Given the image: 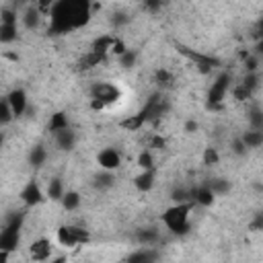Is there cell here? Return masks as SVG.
<instances>
[{"mask_svg": "<svg viewBox=\"0 0 263 263\" xmlns=\"http://www.w3.org/2000/svg\"><path fill=\"white\" fill-rule=\"evenodd\" d=\"M92 16V0H53L47 10V27L53 35H66L84 27Z\"/></svg>", "mask_w": 263, "mask_h": 263, "instance_id": "6da1fadb", "label": "cell"}, {"mask_svg": "<svg viewBox=\"0 0 263 263\" xmlns=\"http://www.w3.org/2000/svg\"><path fill=\"white\" fill-rule=\"evenodd\" d=\"M195 208L193 201H179V203H173L168 205L164 212H162V224L166 226V230L175 236H181V234H187L189 228H191V210Z\"/></svg>", "mask_w": 263, "mask_h": 263, "instance_id": "7a4b0ae2", "label": "cell"}, {"mask_svg": "<svg viewBox=\"0 0 263 263\" xmlns=\"http://www.w3.org/2000/svg\"><path fill=\"white\" fill-rule=\"evenodd\" d=\"M23 220L25 214L23 212H12L4 218L2 224V232H0V251L2 253H10L18 247L21 240V230H23Z\"/></svg>", "mask_w": 263, "mask_h": 263, "instance_id": "3957f363", "label": "cell"}, {"mask_svg": "<svg viewBox=\"0 0 263 263\" xmlns=\"http://www.w3.org/2000/svg\"><path fill=\"white\" fill-rule=\"evenodd\" d=\"M121 99V90L117 84L109 82V80H99L90 86V105L92 109H105L115 105Z\"/></svg>", "mask_w": 263, "mask_h": 263, "instance_id": "277c9868", "label": "cell"}, {"mask_svg": "<svg viewBox=\"0 0 263 263\" xmlns=\"http://www.w3.org/2000/svg\"><path fill=\"white\" fill-rule=\"evenodd\" d=\"M55 240L64 249H76V247L90 242V232L82 226H76V224H62L55 230Z\"/></svg>", "mask_w": 263, "mask_h": 263, "instance_id": "5b68a950", "label": "cell"}, {"mask_svg": "<svg viewBox=\"0 0 263 263\" xmlns=\"http://www.w3.org/2000/svg\"><path fill=\"white\" fill-rule=\"evenodd\" d=\"M18 10L12 6H4L2 8V16H0V43L2 45H10L16 41L18 37Z\"/></svg>", "mask_w": 263, "mask_h": 263, "instance_id": "8992f818", "label": "cell"}, {"mask_svg": "<svg viewBox=\"0 0 263 263\" xmlns=\"http://www.w3.org/2000/svg\"><path fill=\"white\" fill-rule=\"evenodd\" d=\"M230 90H232V76L228 72H220L208 88V105L212 109H218Z\"/></svg>", "mask_w": 263, "mask_h": 263, "instance_id": "52a82bcc", "label": "cell"}, {"mask_svg": "<svg viewBox=\"0 0 263 263\" xmlns=\"http://www.w3.org/2000/svg\"><path fill=\"white\" fill-rule=\"evenodd\" d=\"M18 199L23 201V205L35 208V205H39V203H43V201L47 199V193H45L43 187L37 183V179H31V181H27V183L23 185V189H21V193H18Z\"/></svg>", "mask_w": 263, "mask_h": 263, "instance_id": "ba28073f", "label": "cell"}, {"mask_svg": "<svg viewBox=\"0 0 263 263\" xmlns=\"http://www.w3.org/2000/svg\"><path fill=\"white\" fill-rule=\"evenodd\" d=\"M179 51H181L187 60H191V62L195 64V68H197L199 72H203V74H208V72H212V70L218 68V60H216L214 55H205V53H201V51H197V49H191V47H185V45H179Z\"/></svg>", "mask_w": 263, "mask_h": 263, "instance_id": "9c48e42d", "label": "cell"}, {"mask_svg": "<svg viewBox=\"0 0 263 263\" xmlns=\"http://www.w3.org/2000/svg\"><path fill=\"white\" fill-rule=\"evenodd\" d=\"M97 164L99 168H105V171H117L121 166V152L115 146L101 148L97 154Z\"/></svg>", "mask_w": 263, "mask_h": 263, "instance_id": "30bf717a", "label": "cell"}, {"mask_svg": "<svg viewBox=\"0 0 263 263\" xmlns=\"http://www.w3.org/2000/svg\"><path fill=\"white\" fill-rule=\"evenodd\" d=\"M51 138H53V146L58 150H62V152H70L78 144V134L70 125L64 127V129H60V132H55V134H51Z\"/></svg>", "mask_w": 263, "mask_h": 263, "instance_id": "8fae6325", "label": "cell"}, {"mask_svg": "<svg viewBox=\"0 0 263 263\" xmlns=\"http://www.w3.org/2000/svg\"><path fill=\"white\" fill-rule=\"evenodd\" d=\"M6 99H8V103H10V107H12V111H14V117H23L25 113H27V109H29V97H27V90L25 88H21V86H14L8 95H4Z\"/></svg>", "mask_w": 263, "mask_h": 263, "instance_id": "7c38bea8", "label": "cell"}, {"mask_svg": "<svg viewBox=\"0 0 263 263\" xmlns=\"http://www.w3.org/2000/svg\"><path fill=\"white\" fill-rule=\"evenodd\" d=\"M51 253H53V242L45 236L35 238L29 245V257L33 261H47V259H51Z\"/></svg>", "mask_w": 263, "mask_h": 263, "instance_id": "4fadbf2b", "label": "cell"}, {"mask_svg": "<svg viewBox=\"0 0 263 263\" xmlns=\"http://www.w3.org/2000/svg\"><path fill=\"white\" fill-rule=\"evenodd\" d=\"M43 21V10L37 6V4H27L21 12V25L27 29V31H35Z\"/></svg>", "mask_w": 263, "mask_h": 263, "instance_id": "5bb4252c", "label": "cell"}, {"mask_svg": "<svg viewBox=\"0 0 263 263\" xmlns=\"http://www.w3.org/2000/svg\"><path fill=\"white\" fill-rule=\"evenodd\" d=\"M134 187L140 193H148L156 185V168H140V173L134 177Z\"/></svg>", "mask_w": 263, "mask_h": 263, "instance_id": "9a60e30c", "label": "cell"}, {"mask_svg": "<svg viewBox=\"0 0 263 263\" xmlns=\"http://www.w3.org/2000/svg\"><path fill=\"white\" fill-rule=\"evenodd\" d=\"M191 199L195 205H201V208H210L216 199V193L214 189L210 187V183H201L197 187H191Z\"/></svg>", "mask_w": 263, "mask_h": 263, "instance_id": "2e32d148", "label": "cell"}, {"mask_svg": "<svg viewBox=\"0 0 263 263\" xmlns=\"http://www.w3.org/2000/svg\"><path fill=\"white\" fill-rule=\"evenodd\" d=\"M134 238L142 247H156L158 240H160V230L156 226H144V228H138L136 230Z\"/></svg>", "mask_w": 263, "mask_h": 263, "instance_id": "e0dca14e", "label": "cell"}, {"mask_svg": "<svg viewBox=\"0 0 263 263\" xmlns=\"http://www.w3.org/2000/svg\"><path fill=\"white\" fill-rule=\"evenodd\" d=\"M45 193H47V199H49V201H60V199L64 197V193H66L64 181H62L60 177H51V179L47 181Z\"/></svg>", "mask_w": 263, "mask_h": 263, "instance_id": "ac0fdd59", "label": "cell"}, {"mask_svg": "<svg viewBox=\"0 0 263 263\" xmlns=\"http://www.w3.org/2000/svg\"><path fill=\"white\" fill-rule=\"evenodd\" d=\"M158 257H160V255H158L156 247H142V245H140L138 251H134V253L127 255V261H129V263H138V261H156Z\"/></svg>", "mask_w": 263, "mask_h": 263, "instance_id": "d6986e66", "label": "cell"}, {"mask_svg": "<svg viewBox=\"0 0 263 263\" xmlns=\"http://www.w3.org/2000/svg\"><path fill=\"white\" fill-rule=\"evenodd\" d=\"M245 146L249 150H255V148H261L263 146V129H255V127H249L240 134Z\"/></svg>", "mask_w": 263, "mask_h": 263, "instance_id": "ffe728a7", "label": "cell"}, {"mask_svg": "<svg viewBox=\"0 0 263 263\" xmlns=\"http://www.w3.org/2000/svg\"><path fill=\"white\" fill-rule=\"evenodd\" d=\"M82 203V195L76 191V189H66L64 197L60 199V205L66 210V212H76Z\"/></svg>", "mask_w": 263, "mask_h": 263, "instance_id": "44dd1931", "label": "cell"}, {"mask_svg": "<svg viewBox=\"0 0 263 263\" xmlns=\"http://www.w3.org/2000/svg\"><path fill=\"white\" fill-rule=\"evenodd\" d=\"M115 185V171H105L101 168L97 175H95V187L99 191H107Z\"/></svg>", "mask_w": 263, "mask_h": 263, "instance_id": "7402d4cb", "label": "cell"}, {"mask_svg": "<svg viewBox=\"0 0 263 263\" xmlns=\"http://www.w3.org/2000/svg\"><path fill=\"white\" fill-rule=\"evenodd\" d=\"M47 156H49L47 148H45L43 144H37V146H33L31 152H29V162H31V166H35V168H41V166L47 162Z\"/></svg>", "mask_w": 263, "mask_h": 263, "instance_id": "603a6c76", "label": "cell"}, {"mask_svg": "<svg viewBox=\"0 0 263 263\" xmlns=\"http://www.w3.org/2000/svg\"><path fill=\"white\" fill-rule=\"evenodd\" d=\"M154 82H156V86H158V90H166V88H171L173 86V82H175V76H173V72L171 70H166V68H158L156 72H154Z\"/></svg>", "mask_w": 263, "mask_h": 263, "instance_id": "cb8c5ba5", "label": "cell"}, {"mask_svg": "<svg viewBox=\"0 0 263 263\" xmlns=\"http://www.w3.org/2000/svg\"><path fill=\"white\" fill-rule=\"evenodd\" d=\"M68 125H70V123H68V117H66V113L58 111V113H53V115L49 117L47 129H49V134H55V132H60V129H64V127H68Z\"/></svg>", "mask_w": 263, "mask_h": 263, "instance_id": "d4e9b609", "label": "cell"}, {"mask_svg": "<svg viewBox=\"0 0 263 263\" xmlns=\"http://www.w3.org/2000/svg\"><path fill=\"white\" fill-rule=\"evenodd\" d=\"M247 119H249V127H255V129H263V109L253 105L247 113Z\"/></svg>", "mask_w": 263, "mask_h": 263, "instance_id": "484cf974", "label": "cell"}, {"mask_svg": "<svg viewBox=\"0 0 263 263\" xmlns=\"http://www.w3.org/2000/svg\"><path fill=\"white\" fill-rule=\"evenodd\" d=\"M138 166L140 168H156V160H154V150L150 148H144L140 154H138Z\"/></svg>", "mask_w": 263, "mask_h": 263, "instance_id": "4316f807", "label": "cell"}, {"mask_svg": "<svg viewBox=\"0 0 263 263\" xmlns=\"http://www.w3.org/2000/svg\"><path fill=\"white\" fill-rule=\"evenodd\" d=\"M12 119H16V117H14V111H12L10 103H8V99L2 97V101H0V123H2V125H8Z\"/></svg>", "mask_w": 263, "mask_h": 263, "instance_id": "83f0119b", "label": "cell"}, {"mask_svg": "<svg viewBox=\"0 0 263 263\" xmlns=\"http://www.w3.org/2000/svg\"><path fill=\"white\" fill-rule=\"evenodd\" d=\"M136 62H138V53H136L134 49H127L123 55H119V58H117V64H119L123 70L134 68V66H136Z\"/></svg>", "mask_w": 263, "mask_h": 263, "instance_id": "f1b7e54d", "label": "cell"}, {"mask_svg": "<svg viewBox=\"0 0 263 263\" xmlns=\"http://www.w3.org/2000/svg\"><path fill=\"white\" fill-rule=\"evenodd\" d=\"M208 183H210V187L214 189V193H216V195H224V193H228V191H230V181H228V179L216 177V179H212V181H208Z\"/></svg>", "mask_w": 263, "mask_h": 263, "instance_id": "f546056e", "label": "cell"}, {"mask_svg": "<svg viewBox=\"0 0 263 263\" xmlns=\"http://www.w3.org/2000/svg\"><path fill=\"white\" fill-rule=\"evenodd\" d=\"M218 160H220L218 150H216L214 146H208V148L203 150V164H205V166H214V164H218Z\"/></svg>", "mask_w": 263, "mask_h": 263, "instance_id": "4dcf8cb0", "label": "cell"}, {"mask_svg": "<svg viewBox=\"0 0 263 263\" xmlns=\"http://www.w3.org/2000/svg\"><path fill=\"white\" fill-rule=\"evenodd\" d=\"M230 150H232V154H236V156H245V154L249 152V148L245 146V142H242L240 136H236V138L230 142Z\"/></svg>", "mask_w": 263, "mask_h": 263, "instance_id": "1f68e13d", "label": "cell"}, {"mask_svg": "<svg viewBox=\"0 0 263 263\" xmlns=\"http://www.w3.org/2000/svg\"><path fill=\"white\" fill-rule=\"evenodd\" d=\"M142 6H144V10H146V12L156 14V12L164 6V0H142Z\"/></svg>", "mask_w": 263, "mask_h": 263, "instance_id": "d6a6232c", "label": "cell"}, {"mask_svg": "<svg viewBox=\"0 0 263 263\" xmlns=\"http://www.w3.org/2000/svg\"><path fill=\"white\" fill-rule=\"evenodd\" d=\"M251 230H263V212H255L251 220Z\"/></svg>", "mask_w": 263, "mask_h": 263, "instance_id": "836d02e7", "label": "cell"}, {"mask_svg": "<svg viewBox=\"0 0 263 263\" xmlns=\"http://www.w3.org/2000/svg\"><path fill=\"white\" fill-rule=\"evenodd\" d=\"M31 2H33V4H37L43 12H47V10H49V6L53 4V0H31Z\"/></svg>", "mask_w": 263, "mask_h": 263, "instance_id": "e575fe53", "label": "cell"}, {"mask_svg": "<svg viewBox=\"0 0 263 263\" xmlns=\"http://www.w3.org/2000/svg\"><path fill=\"white\" fill-rule=\"evenodd\" d=\"M197 127H199V125H197V121H187V123H185V132H187V134L197 132Z\"/></svg>", "mask_w": 263, "mask_h": 263, "instance_id": "d590c367", "label": "cell"}]
</instances>
